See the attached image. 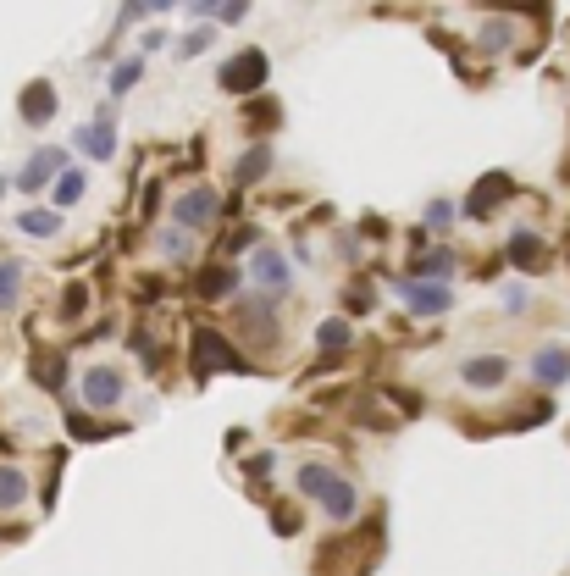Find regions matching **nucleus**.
I'll return each instance as SVG.
<instances>
[{"mask_svg":"<svg viewBox=\"0 0 570 576\" xmlns=\"http://www.w3.org/2000/svg\"><path fill=\"white\" fill-rule=\"evenodd\" d=\"M216 84H222L227 95H250V89H261L266 84V56H261V50H238V56L222 67Z\"/></svg>","mask_w":570,"mask_h":576,"instance_id":"obj_1","label":"nucleus"},{"mask_svg":"<svg viewBox=\"0 0 570 576\" xmlns=\"http://www.w3.org/2000/svg\"><path fill=\"white\" fill-rule=\"evenodd\" d=\"M216 205H222V200H216V189H205V183H200V189H189V194L172 200V222H178L183 233H189V228H211Z\"/></svg>","mask_w":570,"mask_h":576,"instance_id":"obj_2","label":"nucleus"},{"mask_svg":"<svg viewBox=\"0 0 570 576\" xmlns=\"http://www.w3.org/2000/svg\"><path fill=\"white\" fill-rule=\"evenodd\" d=\"M250 277H255V288H261L266 300H283V294H288V283H294V277H288V261L272 250V244H261V250H255Z\"/></svg>","mask_w":570,"mask_h":576,"instance_id":"obj_3","label":"nucleus"},{"mask_svg":"<svg viewBox=\"0 0 570 576\" xmlns=\"http://www.w3.org/2000/svg\"><path fill=\"white\" fill-rule=\"evenodd\" d=\"M122 394H128V377H122L117 366H89V372H84V399L95 410L122 405Z\"/></svg>","mask_w":570,"mask_h":576,"instance_id":"obj_4","label":"nucleus"},{"mask_svg":"<svg viewBox=\"0 0 570 576\" xmlns=\"http://www.w3.org/2000/svg\"><path fill=\"white\" fill-rule=\"evenodd\" d=\"M61 172H67V150H34V156H28V167L17 172V189L39 194L50 178H61Z\"/></svg>","mask_w":570,"mask_h":576,"instance_id":"obj_5","label":"nucleus"},{"mask_svg":"<svg viewBox=\"0 0 570 576\" xmlns=\"http://www.w3.org/2000/svg\"><path fill=\"white\" fill-rule=\"evenodd\" d=\"M72 144H78L84 156H95V161H111V156H117V128H111V111H100L95 122H84V128L72 133Z\"/></svg>","mask_w":570,"mask_h":576,"instance_id":"obj_6","label":"nucleus"},{"mask_svg":"<svg viewBox=\"0 0 570 576\" xmlns=\"http://www.w3.org/2000/svg\"><path fill=\"white\" fill-rule=\"evenodd\" d=\"M399 300L410 305L416 316H443L454 305V294L443 283H416V277H410V283H399Z\"/></svg>","mask_w":570,"mask_h":576,"instance_id":"obj_7","label":"nucleus"},{"mask_svg":"<svg viewBox=\"0 0 570 576\" xmlns=\"http://www.w3.org/2000/svg\"><path fill=\"white\" fill-rule=\"evenodd\" d=\"M465 388H482V394H493V388H504V377H510V360L504 355H471L460 366Z\"/></svg>","mask_w":570,"mask_h":576,"instance_id":"obj_8","label":"nucleus"},{"mask_svg":"<svg viewBox=\"0 0 570 576\" xmlns=\"http://www.w3.org/2000/svg\"><path fill=\"white\" fill-rule=\"evenodd\" d=\"M532 377H537L543 388H559V383L570 377V349H565V344L537 349V355H532Z\"/></svg>","mask_w":570,"mask_h":576,"instance_id":"obj_9","label":"nucleus"},{"mask_svg":"<svg viewBox=\"0 0 570 576\" xmlns=\"http://www.w3.org/2000/svg\"><path fill=\"white\" fill-rule=\"evenodd\" d=\"M194 355H200V366H216V372H244V360H238L216 333H194Z\"/></svg>","mask_w":570,"mask_h":576,"instance_id":"obj_10","label":"nucleus"},{"mask_svg":"<svg viewBox=\"0 0 570 576\" xmlns=\"http://www.w3.org/2000/svg\"><path fill=\"white\" fill-rule=\"evenodd\" d=\"M338 482V471L327 466V460H305V466L294 471V488L305 493V499H327V488Z\"/></svg>","mask_w":570,"mask_h":576,"instance_id":"obj_11","label":"nucleus"},{"mask_svg":"<svg viewBox=\"0 0 570 576\" xmlns=\"http://www.w3.org/2000/svg\"><path fill=\"white\" fill-rule=\"evenodd\" d=\"M50 117H56V89L39 78V84L23 89V122H34V128H39V122H50Z\"/></svg>","mask_w":570,"mask_h":576,"instance_id":"obj_12","label":"nucleus"},{"mask_svg":"<svg viewBox=\"0 0 570 576\" xmlns=\"http://www.w3.org/2000/svg\"><path fill=\"white\" fill-rule=\"evenodd\" d=\"M504 194H510V178H504V172H493V178H482V183L471 189V205H465V211H471V216H487L493 205L504 200Z\"/></svg>","mask_w":570,"mask_h":576,"instance_id":"obj_13","label":"nucleus"},{"mask_svg":"<svg viewBox=\"0 0 570 576\" xmlns=\"http://www.w3.org/2000/svg\"><path fill=\"white\" fill-rule=\"evenodd\" d=\"M510 261L526 266V272H543V266H548L543 239H537V233H515V239H510Z\"/></svg>","mask_w":570,"mask_h":576,"instance_id":"obj_14","label":"nucleus"},{"mask_svg":"<svg viewBox=\"0 0 570 576\" xmlns=\"http://www.w3.org/2000/svg\"><path fill=\"white\" fill-rule=\"evenodd\" d=\"M17 228H23L28 239H56V233H61V211H23V216H17Z\"/></svg>","mask_w":570,"mask_h":576,"instance_id":"obj_15","label":"nucleus"},{"mask_svg":"<svg viewBox=\"0 0 570 576\" xmlns=\"http://www.w3.org/2000/svg\"><path fill=\"white\" fill-rule=\"evenodd\" d=\"M28 499V477L17 466H0V510H17Z\"/></svg>","mask_w":570,"mask_h":576,"instance_id":"obj_16","label":"nucleus"},{"mask_svg":"<svg viewBox=\"0 0 570 576\" xmlns=\"http://www.w3.org/2000/svg\"><path fill=\"white\" fill-rule=\"evenodd\" d=\"M23 300V261H0V311Z\"/></svg>","mask_w":570,"mask_h":576,"instance_id":"obj_17","label":"nucleus"},{"mask_svg":"<svg viewBox=\"0 0 570 576\" xmlns=\"http://www.w3.org/2000/svg\"><path fill=\"white\" fill-rule=\"evenodd\" d=\"M266 172H272V150H266V144L244 150V161H238V183H261Z\"/></svg>","mask_w":570,"mask_h":576,"instance_id":"obj_18","label":"nucleus"},{"mask_svg":"<svg viewBox=\"0 0 570 576\" xmlns=\"http://www.w3.org/2000/svg\"><path fill=\"white\" fill-rule=\"evenodd\" d=\"M321 504H327V516H333V521H349V516H355V488L338 477L333 488H327V499H321Z\"/></svg>","mask_w":570,"mask_h":576,"instance_id":"obj_19","label":"nucleus"},{"mask_svg":"<svg viewBox=\"0 0 570 576\" xmlns=\"http://www.w3.org/2000/svg\"><path fill=\"white\" fill-rule=\"evenodd\" d=\"M84 189H89V178L67 167V172L56 178V205H78V200H84Z\"/></svg>","mask_w":570,"mask_h":576,"instance_id":"obj_20","label":"nucleus"},{"mask_svg":"<svg viewBox=\"0 0 570 576\" xmlns=\"http://www.w3.org/2000/svg\"><path fill=\"white\" fill-rule=\"evenodd\" d=\"M449 266H454V255L449 250H438V255H421V261H416V283H427V277H438V283H443V277H449Z\"/></svg>","mask_w":570,"mask_h":576,"instance_id":"obj_21","label":"nucleus"},{"mask_svg":"<svg viewBox=\"0 0 570 576\" xmlns=\"http://www.w3.org/2000/svg\"><path fill=\"white\" fill-rule=\"evenodd\" d=\"M139 72H144V61H139V56H133V61H122V67L111 72V95H128V89L139 84Z\"/></svg>","mask_w":570,"mask_h":576,"instance_id":"obj_22","label":"nucleus"},{"mask_svg":"<svg viewBox=\"0 0 570 576\" xmlns=\"http://www.w3.org/2000/svg\"><path fill=\"white\" fill-rule=\"evenodd\" d=\"M34 372H39V383H45V388H61V383H67V377H61V372H67V366H61V355H39Z\"/></svg>","mask_w":570,"mask_h":576,"instance_id":"obj_23","label":"nucleus"},{"mask_svg":"<svg viewBox=\"0 0 570 576\" xmlns=\"http://www.w3.org/2000/svg\"><path fill=\"white\" fill-rule=\"evenodd\" d=\"M321 349H338V344H349V338H355V333H349V322H344V316H333V322H321Z\"/></svg>","mask_w":570,"mask_h":576,"instance_id":"obj_24","label":"nucleus"},{"mask_svg":"<svg viewBox=\"0 0 570 576\" xmlns=\"http://www.w3.org/2000/svg\"><path fill=\"white\" fill-rule=\"evenodd\" d=\"M233 283H238L233 266H216V272H205V294H211V300H222V294H227Z\"/></svg>","mask_w":570,"mask_h":576,"instance_id":"obj_25","label":"nucleus"},{"mask_svg":"<svg viewBox=\"0 0 570 576\" xmlns=\"http://www.w3.org/2000/svg\"><path fill=\"white\" fill-rule=\"evenodd\" d=\"M510 34H515V28L504 23V17H493V23L482 28V50H504V45H510Z\"/></svg>","mask_w":570,"mask_h":576,"instance_id":"obj_26","label":"nucleus"},{"mask_svg":"<svg viewBox=\"0 0 570 576\" xmlns=\"http://www.w3.org/2000/svg\"><path fill=\"white\" fill-rule=\"evenodd\" d=\"M161 250H167V261H183V255H189V233H183V228H172L167 239H161Z\"/></svg>","mask_w":570,"mask_h":576,"instance_id":"obj_27","label":"nucleus"},{"mask_svg":"<svg viewBox=\"0 0 570 576\" xmlns=\"http://www.w3.org/2000/svg\"><path fill=\"white\" fill-rule=\"evenodd\" d=\"M205 45H211V23H205V28H194V34L183 39V56H200Z\"/></svg>","mask_w":570,"mask_h":576,"instance_id":"obj_28","label":"nucleus"},{"mask_svg":"<svg viewBox=\"0 0 570 576\" xmlns=\"http://www.w3.org/2000/svg\"><path fill=\"white\" fill-rule=\"evenodd\" d=\"M449 222H454V211H449V205H427V228H449Z\"/></svg>","mask_w":570,"mask_h":576,"instance_id":"obj_29","label":"nucleus"},{"mask_svg":"<svg viewBox=\"0 0 570 576\" xmlns=\"http://www.w3.org/2000/svg\"><path fill=\"white\" fill-rule=\"evenodd\" d=\"M526 300H532L526 288H510V294H504V311H526Z\"/></svg>","mask_w":570,"mask_h":576,"instance_id":"obj_30","label":"nucleus"},{"mask_svg":"<svg viewBox=\"0 0 570 576\" xmlns=\"http://www.w3.org/2000/svg\"><path fill=\"white\" fill-rule=\"evenodd\" d=\"M244 12H250V6H211V17H222V23H238Z\"/></svg>","mask_w":570,"mask_h":576,"instance_id":"obj_31","label":"nucleus"},{"mask_svg":"<svg viewBox=\"0 0 570 576\" xmlns=\"http://www.w3.org/2000/svg\"><path fill=\"white\" fill-rule=\"evenodd\" d=\"M84 300H89L84 288H72V294H67V305H61V311H67V316H78V311H84Z\"/></svg>","mask_w":570,"mask_h":576,"instance_id":"obj_32","label":"nucleus"},{"mask_svg":"<svg viewBox=\"0 0 570 576\" xmlns=\"http://www.w3.org/2000/svg\"><path fill=\"white\" fill-rule=\"evenodd\" d=\"M0 194H6V178H0Z\"/></svg>","mask_w":570,"mask_h":576,"instance_id":"obj_33","label":"nucleus"}]
</instances>
